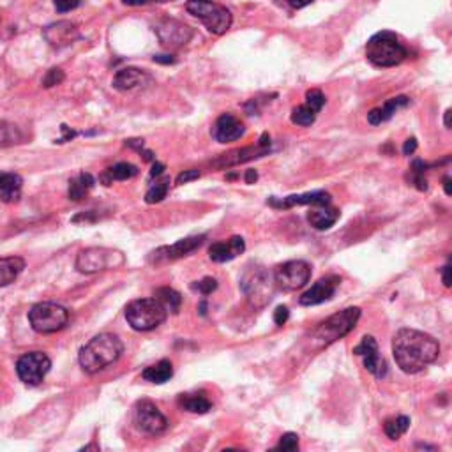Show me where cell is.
Listing matches in <instances>:
<instances>
[{
	"mask_svg": "<svg viewBox=\"0 0 452 452\" xmlns=\"http://www.w3.org/2000/svg\"><path fill=\"white\" fill-rule=\"evenodd\" d=\"M440 354V345L433 336L415 329H399L392 339V355L399 369L408 375L424 371Z\"/></svg>",
	"mask_w": 452,
	"mask_h": 452,
	"instance_id": "1",
	"label": "cell"
},
{
	"mask_svg": "<svg viewBox=\"0 0 452 452\" xmlns=\"http://www.w3.org/2000/svg\"><path fill=\"white\" fill-rule=\"evenodd\" d=\"M124 354V343L118 336L110 334V332H103L98 334L81 346L80 355H78V362H80L81 369L88 375H95V373L103 371L108 366L115 364Z\"/></svg>",
	"mask_w": 452,
	"mask_h": 452,
	"instance_id": "2",
	"label": "cell"
},
{
	"mask_svg": "<svg viewBox=\"0 0 452 452\" xmlns=\"http://www.w3.org/2000/svg\"><path fill=\"white\" fill-rule=\"evenodd\" d=\"M361 318V308H346L336 315L329 316L318 323V327L313 329L311 332V345L315 348H323V346L332 345L338 339L345 338L346 334L354 331Z\"/></svg>",
	"mask_w": 452,
	"mask_h": 452,
	"instance_id": "3",
	"label": "cell"
},
{
	"mask_svg": "<svg viewBox=\"0 0 452 452\" xmlns=\"http://www.w3.org/2000/svg\"><path fill=\"white\" fill-rule=\"evenodd\" d=\"M366 57L376 68H394L408 57V49L399 42L398 36L384 31L369 39L366 45Z\"/></svg>",
	"mask_w": 452,
	"mask_h": 452,
	"instance_id": "4",
	"label": "cell"
},
{
	"mask_svg": "<svg viewBox=\"0 0 452 452\" xmlns=\"http://www.w3.org/2000/svg\"><path fill=\"white\" fill-rule=\"evenodd\" d=\"M168 311L159 300L154 299H137L125 308V320L131 327L138 332L154 331L164 323Z\"/></svg>",
	"mask_w": 452,
	"mask_h": 452,
	"instance_id": "5",
	"label": "cell"
},
{
	"mask_svg": "<svg viewBox=\"0 0 452 452\" xmlns=\"http://www.w3.org/2000/svg\"><path fill=\"white\" fill-rule=\"evenodd\" d=\"M186 11L198 18L212 34L221 36L232 27V13L212 0H187Z\"/></svg>",
	"mask_w": 452,
	"mask_h": 452,
	"instance_id": "6",
	"label": "cell"
},
{
	"mask_svg": "<svg viewBox=\"0 0 452 452\" xmlns=\"http://www.w3.org/2000/svg\"><path fill=\"white\" fill-rule=\"evenodd\" d=\"M69 322V311L55 302H39L29 311V323L38 334H54L62 331Z\"/></svg>",
	"mask_w": 452,
	"mask_h": 452,
	"instance_id": "7",
	"label": "cell"
},
{
	"mask_svg": "<svg viewBox=\"0 0 452 452\" xmlns=\"http://www.w3.org/2000/svg\"><path fill=\"white\" fill-rule=\"evenodd\" d=\"M274 276H270L263 267L255 265L247 267L240 279V288L246 293L247 300L256 308H263L267 302H270L274 293Z\"/></svg>",
	"mask_w": 452,
	"mask_h": 452,
	"instance_id": "8",
	"label": "cell"
},
{
	"mask_svg": "<svg viewBox=\"0 0 452 452\" xmlns=\"http://www.w3.org/2000/svg\"><path fill=\"white\" fill-rule=\"evenodd\" d=\"M125 263V256L111 247H87L77 256V269L81 274H95L101 270L118 269Z\"/></svg>",
	"mask_w": 452,
	"mask_h": 452,
	"instance_id": "9",
	"label": "cell"
},
{
	"mask_svg": "<svg viewBox=\"0 0 452 452\" xmlns=\"http://www.w3.org/2000/svg\"><path fill=\"white\" fill-rule=\"evenodd\" d=\"M311 279V265L304 260H290L274 270V285L283 292H295Z\"/></svg>",
	"mask_w": 452,
	"mask_h": 452,
	"instance_id": "10",
	"label": "cell"
},
{
	"mask_svg": "<svg viewBox=\"0 0 452 452\" xmlns=\"http://www.w3.org/2000/svg\"><path fill=\"white\" fill-rule=\"evenodd\" d=\"M49 368H52V361L42 352H29L16 362V373H18L20 380L31 387H36L45 380Z\"/></svg>",
	"mask_w": 452,
	"mask_h": 452,
	"instance_id": "11",
	"label": "cell"
},
{
	"mask_svg": "<svg viewBox=\"0 0 452 452\" xmlns=\"http://www.w3.org/2000/svg\"><path fill=\"white\" fill-rule=\"evenodd\" d=\"M134 424L138 426V430L143 431L147 435H161L166 431L168 419L161 414L159 408L148 401V399H141L138 401L137 408H134Z\"/></svg>",
	"mask_w": 452,
	"mask_h": 452,
	"instance_id": "12",
	"label": "cell"
},
{
	"mask_svg": "<svg viewBox=\"0 0 452 452\" xmlns=\"http://www.w3.org/2000/svg\"><path fill=\"white\" fill-rule=\"evenodd\" d=\"M154 32L159 38L161 45L170 49L180 48V46L189 42V39L193 38V29L187 27L186 23L173 18H164L161 22H157L154 25Z\"/></svg>",
	"mask_w": 452,
	"mask_h": 452,
	"instance_id": "13",
	"label": "cell"
},
{
	"mask_svg": "<svg viewBox=\"0 0 452 452\" xmlns=\"http://www.w3.org/2000/svg\"><path fill=\"white\" fill-rule=\"evenodd\" d=\"M354 354L362 357V362H364V368L371 373L376 378H385L389 373L387 362L382 357L380 350H378V343L373 336H364L362 341L359 343L354 348Z\"/></svg>",
	"mask_w": 452,
	"mask_h": 452,
	"instance_id": "14",
	"label": "cell"
},
{
	"mask_svg": "<svg viewBox=\"0 0 452 452\" xmlns=\"http://www.w3.org/2000/svg\"><path fill=\"white\" fill-rule=\"evenodd\" d=\"M203 240H205V235H194V237H186V239L179 240V242L171 244V246L159 247V249L153 251L148 260L153 263H163V262H171V260H179L182 256L191 255L193 251H196L198 247L202 246Z\"/></svg>",
	"mask_w": 452,
	"mask_h": 452,
	"instance_id": "15",
	"label": "cell"
},
{
	"mask_svg": "<svg viewBox=\"0 0 452 452\" xmlns=\"http://www.w3.org/2000/svg\"><path fill=\"white\" fill-rule=\"evenodd\" d=\"M269 150H270V137L267 133H263L262 138H260V143L256 145V147L239 148V150H232V153H228V154H223L219 159L214 161V166L228 168V166H233V164L246 163V161L255 159V157L265 156Z\"/></svg>",
	"mask_w": 452,
	"mask_h": 452,
	"instance_id": "16",
	"label": "cell"
},
{
	"mask_svg": "<svg viewBox=\"0 0 452 452\" xmlns=\"http://www.w3.org/2000/svg\"><path fill=\"white\" fill-rule=\"evenodd\" d=\"M341 285V279L338 276H325V278L320 279L318 283L311 286L308 292H304L300 295L299 304L300 306H318L327 302L334 297L336 290Z\"/></svg>",
	"mask_w": 452,
	"mask_h": 452,
	"instance_id": "17",
	"label": "cell"
},
{
	"mask_svg": "<svg viewBox=\"0 0 452 452\" xmlns=\"http://www.w3.org/2000/svg\"><path fill=\"white\" fill-rule=\"evenodd\" d=\"M267 203L274 209H290L295 205H331V194L325 191H313L304 194H290L286 198L270 196Z\"/></svg>",
	"mask_w": 452,
	"mask_h": 452,
	"instance_id": "18",
	"label": "cell"
},
{
	"mask_svg": "<svg viewBox=\"0 0 452 452\" xmlns=\"http://www.w3.org/2000/svg\"><path fill=\"white\" fill-rule=\"evenodd\" d=\"M42 36L54 48H65V46L72 45V42L80 39L78 27L72 22H68V20L49 23L48 27L42 31Z\"/></svg>",
	"mask_w": 452,
	"mask_h": 452,
	"instance_id": "19",
	"label": "cell"
},
{
	"mask_svg": "<svg viewBox=\"0 0 452 452\" xmlns=\"http://www.w3.org/2000/svg\"><path fill=\"white\" fill-rule=\"evenodd\" d=\"M246 133V127H244L242 122L237 117H233L232 114H223L214 124L212 137L216 138L219 143H230V141H235L239 138L244 137Z\"/></svg>",
	"mask_w": 452,
	"mask_h": 452,
	"instance_id": "20",
	"label": "cell"
},
{
	"mask_svg": "<svg viewBox=\"0 0 452 452\" xmlns=\"http://www.w3.org/2000/svg\"><path fill=\"white\" fill-rule=\"evenodd\" d=\"M150 81H153V77L148 72L138 68H124L115 72L114 87L120 92H127L147 87V85H150Z\"/></svg>",
	"mask_w": 452,
	"mask_h": 452,
	"instance_id": "21",
	"label": "cell"
},
{
	"mask_svg": "<svg viewBox=\"0 0 452 452\" xmlns=\"http://www.w3.org/2000/svg\"><path fill=\"white\" fill-rule=\"evenodd\" d=\"M244 249H246L244 239L242 237L235 235V237H232L230 240H226V242L212 244L209 249V258L216 263L232 262L233 258H237L239 255H242Z\"/></svg>",
	"mask_w": 452,
	"mask_h": 452,
	"instance_id": "22",
	"label": "cell"
},
{
	"mask_svg": "<svg viewBox=\"0 0 452 452\" xmlns=\"http://www.w3.org/2000/svg\"><path fill=\"white\" fill-rule=\"evenodd\" d=\"M408 104H410V99H408L407 95H398V98L389 99L387 103H385L382 108H375V110L369 111L368 122L371 125H378L382 124V122L391 120L392 115H394L399 108H405L408 107Z\"/></svg>",
	"mask_w": 452,
	"mask_h": 452,
	"instance_id": "23",
	"label": "cell"
},
{
	"mask_svg": "<svg viewBox=\"0 0 452 452\" xmlns=\"http://www.w3.org/2000/svg\"><path fill=\"white\" fill-rule=\"evenodd\" d=\"M23 179L18 173L0 171V200L6 203L18 202L22 196Z\"/></svg>",
	"mask_w": 452,
	"mask_h": 452,
	"instance_id": "24",
	"label": "cell"
},
{
	"mask_svg": "<svg viewBox=\"0 0 452 452\" xmlns=\"http://www.w3.org/2000/svg\"><path fill=\"white\" fill-rule=\"evenodd\" d=\"M339 216L341 214L338 209H332L329 205H315V209L309 210L308 221L316 230H329L338 223Z\"/></svg>",
	"mask_w": 452,
	"mask_h": 452,
	"instance_id": "25",
	"label": "cell"
},
{
	"mask_svg": "<svg viewBox=\"0 0 452 452\" xmlns=\"http://www.w3.org/2000/svg\"><path fill=\"white\" fill-rule=\"evenodd\" d=\"M25 269V260L20 256H6L0 258V288L15 283Z\"/></svg>",
	"mask_w": 452,
	"mask_h": 452,
	"instance_id": "26",
	"label": "cell"
},
{
	"mask_svg": "<svg viewBox=\"0 0 452 452\" xmlns=\"http://www.w3.org/2000/svg\"><path fill=\"white\" fill-rule=\"evenodd\" d=\"M177 401H179L180 408L191 412V414H207V412L212 410V403L207 399V396L203 392L180 394Z\"/></svg>",
	"mask_w": 452,
	"mask_h": 452,
	"instance_id": "27",
	"label": "cell"
},
{
	"mask_svg": "<svg viewBox=\"0 0 452 452\" xmlns=\"http://www.w3.org/2000/svg\"><path fill=\"white\" fill-rule=\"evenodd\" d=\"M143 376V380L150 382V384H164L173 376V366H171L170 361H159L157 364L148 366L147 369H143L141 373Z\"/></svg>",
	"mask_w": 452,
	"mask_h": 452,
	"instance_id": "28",
	"label": "cell"
},
{
	"mask_svg": "<svg viewBox=\"0 0 452 452\" xmlns=\"http://www.w3.org/2000/svg\"><path fill=\"white\" fill-rule=\"evenodd\" d=\"M137 175H138V168L134 166V164L117 163L104 171L103 177H101V180H103V182L108 186L111 180H130V179H133V177H137Z\"/></svg>",
	"mask_w": 452,
	"mask_h": 452,
	"instance_id": "29",
	"label": "cell"
},
{
	"mask_svg": "<svg viewBox=\"0 0 452 452\" xmlns=\"http://www.w3.org/2000/svg\"><path fill=\"white\" fill-rule=\"evenodd\" d=\"M94 184L95 180L91 173H80L77 179L69 182V198L72 202H80L81 198L87 194V191L94 187Z\"/></svg>",
	"mask_w": 452,
	"mask_h": 452,
	"instance_id": "30",
	"label": "cell"
},
{
	"mask_svg": "<svg viewBox=\"0 0 452 452\" xmlns=\"http://www.w3.org/2000/svg\"><path fill=\"white\" fill-rule=\"evenodd\" d=\"M410 428V419L407 415H399V417L387 419L384 424V431L391 440H399Z\"/></svg>",
	"mask_w": 452,
	"mask_h": 452,
	"instance_id": "31",
	"label": "cell"
},
{
	"mask_svg": "<svg viewBox=\"0 0 452 452\" xmlns=\"http://www.w3.org/2000/svg\"><path fill=\"white\" fill-rule=\"evenodd\" d=\"M154 297L166 308L168 313H179L180 304H182V297L179 292H175L173 288H157Z\"/></svg>",
	"mask_w": 452,
	"mask_h": 452,
	"instance_id": "32",
	"label": "cell"
},
{
	"mask_svg": "<svg viewBox=\"0 0 452 452\" xmlns=\"http://www.w3.org/2000/svg\"><path fill=\"white\" fill-rule=\"evenodd\" d=\"M168 187H170V179L157 180L156 184L148 187L147 194H145V202L147 203H159L161 200H164L168 194Z\"/></svg>",
	"mask_w": 452,
	"mask_h": 452,
	"instance_id": "33",
	"label": "cell"
},
{
	"mask_svg": "<svg viewBox=\"0 0 452 452\" xmlns=\"http://www.w3.org/2000/svg\"><path fill=\"white\" fill-rule=\"evenodd\" d=\"M316 114L306 104H300V107L293 108L292 111V122L297 125H311L315 122Z\"/></svg>",
	"mask_w": 452,
	"mask_h": 452,
	"instance_id": "34",
	"label": "cell"
},
{
	"mask_svg": "<svg viewBox=\"0 0 452 452\" xmlns=\"http://www.w3.org/2000/svg\"><path fill=\"white\" fill-rule=\"evenodd\" d=\"M424 171H426V164L422 163L421 159L414 161L410 170V182L414 184L419 191L428 189V180L424 179Z\"/></svg>",
	"mask_w": 452,
	"mask_h": 452,
	"instance_id": "35",
	"label": "cell"
},
{
	"mask_svg": "<svg viewBox=\"0 0 452 452\" xmlns=\"http://www.w3.org/2000/svg\"><path fill=\"white\" fill-rule=\"evenodd\" d=\"M323 104H325V95H323L322 91L313 88V91L306 92V107L311 108L315 114H318V111L322 110Z\"/></svg>",
	"mask_w": 452,
	"mask_h": 452,
	"instance_id": "36",
	"label": "cell"
},
{
	"mask_svg": "<svg viewBox=\"0 0 452 452\" xmlns=\"http://www.w3.org/2000/svg\"><path fill=\"white\" fill-rule=\"evenodd\" d=\"M65 75L61 68H52L48 72H46V77L42 78V87L45 88H52L55 85H61L64 81Z\"/></svg>",
	"mask_w": 452,
	"mask_h": 452,
	"instance_id": "37",
	"label": "cell"
},
{
	"mask_svg": "<svg viewBox=\"0 0 452 452\" xmlns=\"http://www.w3.org/2000/svg\"><path fill=\"white\" fill-rule=\"evenodd\" d=\"M191 288L196 290V292L202 293V295H210V293L217 290V281L214 278H203L200 279V281L193 283Z\"/></svg>",
	"mask_w": 452,
	"mask_h": 452,
	"instance_id": "38",
	"label": "cell"
},
{
	"mask_svg": "<svg viewBox=\"0 0 452 452\" xmlns=\"http://www.w3.org/2000/svg\"><path fill=\"white\" fill-rule=\"evenodd\" d=\"M276 449L278 451H299V437L295 433H285Z\"/></svg>",
	"mask_w": 452,
	"mask_h": 452,
	"instance_id": "39",
	"label": "cell"
},
{
	"mask_svg": "<svg viewBox=\"0 0 452 452\" xmlns=\"http://www.w3.org/2000/svg\"><path fill=\"white\" fill-rule=\"evenodd\" d=\"M54 4L59 13H68L77 9L80 6V0H54Z\"/></svg>",
	"mask_w": 452,
	"mask_h": 452,
	"instance_id": "40",
	"label": "cell"
},
{
	"mask_svg": "<svg viewBox=\"0 0 452 452\" xmlns=\"http://www.w3.org/2000/svg\"><path fill=\"white\" fill-rule=\"evenodd\" d=\"M290 318V311L286 306H279L276 311H274V322H276V325H279V327H283L286 322H288Z\"/></svg>",
	"mask_w": 452,
	"mask_h": 452,
	"instance_id": "41",
	"label": "cell"
},
{
	"mask_svg": "<svg viewBox=\"0 0 452 452\" xmlns=\"http://www.w3.org/2000/svg\"><path fill=\"white\" fill-rule=\"evenodd\" d=\"M196 179H200V171L184 170L182 173H179V177H177V184H187L191 182V180H196Z\"/></svg>",
	"mask_w": 452,
	"mask_h": 452,
	"instance_id": "42",
	"label": "cell"
},
{
	"mask_svg": "<svg viewBox=\"0 0 452 452\" xmlns=\"http://www.w3.org/2000/svg\"><path fill=\"white\" fill-rule=\"evenodd\" d=\"M417 150V140L415 138H408L403 145V154L405 156H412Z\"/></svg>",
	"mask_w": 452,
	"mask_h": 452,
	"instance_id": "43",
	"label": "cell"
},
{
	"mask_svg": "<svg viewBox=\"0 0 452 452\" xmlns=\"http://www.w3.org/2000/svg\"><path fill=\"white\" fill-rule=\"evenodd\" d=\"M442 279H444L445 288H451V265H445L444 270H442Z\"/></svg>",
	"mask_w": 452,
	"mask_h": 452,
	"instance_id": "44",
	"label": "cell"
},
{
	"mask_svg": "<svg viewBox=\"0 0 452 452\" xmlns=\"http://www.w3.org/2000/svg\"><path fill=\"white\" fill-rule=\"evenodd\" d=\"M286 2H288L293 9H302L306 8V6L311 4L313 0H286Z\"/></svg>",
	"mask_w": 452,
	"mask_h": 452,
	"instance_id": "45",
	"label": "cell"
},
{
	"mask_svg": "<svg viewBox=\"0 0 452 452\" xmlns=\"http://www.w3.org/2000/svg\"><path fill=\"white\" fill-rule=\"evenodd\" d=\"M244 179H246L247 184H255L258 180V173L255 170H247L246 175H244Z\"/></svg>",
	"mask_w": 452,
	"mask_h": 452,
	"instance_id": "46",
	"label": "cell"
},
{
	"mask_svg": "<svg viewBox=\"0 0 452 452\" xmlns=\"http://www.w3.org/2000/svg\"><path fill=\"white\" fill-rule=\"evenodd\" d=\"M154 62H159V64H173L175 59L171 57V55H156Z\"/></svg>",
	"mask_w": 452,
	"mask_h": 452,
	"instance_id": "47",
	"label": "cell"
},
{
	"mask_svg": "<svg viewBox=\"0 0 452 452\" xmlns=\"http://www.w3.org/2000/svg\"><path fill=\"white\" fill-rule=\"evenodd\" d=\"M164 171V164L163 163H154L153 164V170H150V177H157V175H161Z\"/></svg>",
	"mask_w": 452,
	"mask_h": 452,
	"instance_id": "48",
	"label": "cell"
},
{
	"mask_svg": "<svg viewBox=\"0 0 452 452\" xmlns=\"http://www.w3.org/2000/svg\"><path fill=\"white\" fill-rule=\"evenodd\" d=\"M444 189H445V194H447V196H451L452 189H451V177H449V175H445L444 177Z\"/></svg>",
	"mask_w": 452,
	"mask_h": 452,
	"instance_id": "49",
	"label": "cell"
},
{
	"mask_svg": "<svg viewBox=\"0 0 452 452\" xmlns=\"http://www.w3.org/2000/svg\"><path fill=\"white\" fill-rule=\"evenodd\" d=\"M125 6H143L147 0H122Z\"/></svg>",
	"mask_w": 452,
	"mask_h": 452,
	"instance_id": "50",
	"label": "cell"
},
{
	"mask_svg": "<svg viewBox=\"0 0 452 452\" xmlns=\"http://www.w3.org/2000/svg\"><path fill=\"white\" fill-rule=\"evenodd\" d=\"M445 127H451V110L445 111Z\"/></svg>",
	"mask_w": 452,
	"mask_h": 452,
	"instance_id": "51",
	"label": "cell"
},
{
	"mask_svg": "<svg viewBox=\"0 0 452 452\" xmlns=\"http://www.w3.org/2000/svg\"><path fill=\"white\" fill-rule=\"evenodd\" d=\"M417 449H431V451H437V447H435V445H424V444H419Z\"/></svg>",
	"mask_w": 452,
	"mask_h": 452,
	"instance_id": "52",
	"label": "cell"
}]
</instances>
